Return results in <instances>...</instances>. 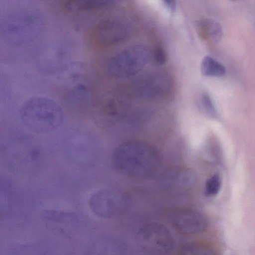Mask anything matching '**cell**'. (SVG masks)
Instances as JSON below:
<instances>
[{
	"mask_svg": "<svg viewBox=\"0 0 255 255\" xmlns=\"http://www.w3.org/2000/svg\"><path fill=\"white\" fill-rule=\"evenodd\" d=\"M161 181L166 191L173 193H182L192 189L195 183V176L189 169L174 167L163 173Z\"/></svg>",
	"mask_w": 255,
	"mask_h": 255,
	"instance_id": "ba28073f",
	"label": "cell"
},
{
	"mask_svg": "<svg viewBox=\"0 0 255 255\" xmlns=\"http://www.w3.org/2000/svg\"><path fill=\"white\" fill-rule=\"evenodd\" d=\"M137 243L144 250L155 254H165L174 247V239L164 225L151 223L143 226L138 232Z\"/></svg>",
	"mask_w": 255,
	"mask_h": 255,
	"instance_id": "5b68a950",
	"label": "cell"
},
{
	"mask_svg": "<svg viewBox=\"0 0 255 255\" xmlns=\"http://www.w3.org/2000/svg\"><path fill=\"white\" fill-rule=\"evenodd\" d=\"M169 221L178 232L184 235H194L204 231L208 226L206 217L195 210L182 209L172 211Z\"/></svg>",
	"mask_w": 255,
	"mask_h": 255,
	"instance_id": "8992f818",
	"label": "cell"
},
{
	"mask_svg": "<svg viewBox=\"0 0 255 255\" xmlns=\"http://www.w3.org/2000/svg\"><path fill=\"white\" fill-rule=\"evenodd\" d=\"M154 57L156 61L160 64L165 63L166 60V55L164 49L161 46H157L155 50Z\"/></svg>",
	"mask_w": 255,
	"mask_h": 255,
	"instance_id": "9a60e30c",
	"label": "cell"
},
{
	"mask_svg": "<svg viewBox=\"0 0 255 255\" xmlns=\"http://www.w3.org/2000/svg\"><path fill=\"white\" fill-rule=\"evenodd\" d=\"M20 117L24 126L31 131L44 134L59 128L64 120L61 107L55 101L44 97H34L22 105Z\"/></svg>",
	"mask_w": 255,
	"mask_h": 255,
	"instance_id": "7a4b0ae2",
	"label": "cell"
},
{
	"mask_svg": "<svg viewBox=\"0 0 255 255\" xmlns=\"http://www.w3.org/2000/svg\"><path fill=\"white\" fill-rule=\"evenodd\" d=\"M181 251L185 255H212L215 254L212 249L195 243L185 245L182 247Z\"/></svg>",
	"mask_w": 255,
	"mask_h": 255,
	"instance_id": "4fadbf2b",
	"label": "cell"
},
{
	"mask_svg": "<svg viewBox=\"0 0 255 255\" xmlns=\"http://www.w3.org/2000/svg\"><path fill=\"white\" fill-rule=\"evenodd\" d=\"M120 0H65L64 7L71 12L103 8L115 5Z\"/></svg>",
	"mask_w": 255,
	"mask_h": 255,
	"instance_id": "9c48e42d",
	"label": "cell"
},
{
	"mask_svg": "<svg viewBox=\"0 0 255 255\" xmlns=\"http://www.w3.org/2000/svg\"><path fill=\"white\" fill-rule=\"evenodd\" d=\"M166 7L171 11H175L176 8V0H163Z\"/></svg>",
	"mask_w": 255,
	"mask_h": 255,
	"instance_id": "2e32d148",
	"label": "cell"
},
{
	"mask_svg": "<svg viewBox=\"0 0 255 255\" xmlns=\"http://www.w3.org/2000/svg\"><path fill=\"white\" fill-rule=\"evenodd\" d=\"M233 0V1H238V0Z\"/></svg>",
	"mask_w": 255,
	"mask_h": 255,
	"instance_id": "e0dca14e",
	"label": "cell"
},
{
	"mask_svg": "<svg viewBox=\"0 0 255 255\" xmlns=\"http://www.w3.org/2000/svg\"><path fill=\"white\" fill-rule=\"evenodd\" d=\"M201 71L203 75L209 77H222L226 73V68L224 65L209 56H205L203 59Z\"/></svg>",
	"mask_w": 255,
	"mask_h": 255,
	"instance_id": "8fae6325",
	"label": "cell"
},
{
	"mask_svg": "<svg viewBox=\"0 0 255 255\" xmlns=\"http://www.w3.org/2000/svg\"><path fill=\"white\" fill-rule=\"evenodd\" d=\"M120 198L114 192L109 189H100L93 193L88 200L89 208L97 217L107 219L118 212Z\"/></svg>",
	"mask_w": 255,
	"mask_h": 255,
	"instance_id": "52a82bcc",
	"label": "cell"
},
{
	"mask_svg": "<svg viewBox=\"0 0 255 255\" xmlns=\"http://www.w3.org/2000/svg\"><path fill=\"white\" fill-rule=\"evenodd\" d=\"M129 23L122 19L109 18L96 24L89 33V40L93 45L105 47L125 39L130 32Z\"/></svg>",
	"mask_w": 255,
	"mask_h": 255,
	"instance_id": "277c9868",
	"label": "cell"
},
{
	"mask_svg": "<svg viewBox=\"0 0 255 255\" xmlns=\"http://www.w3.org/2000/svg\"><path fill=\"white\" fill-rule=\"evenodd\" d=\"M113 162L123 174L138 178H146L154 175L160 164L157 150L143 141L123 143L114 150Z\"/></svg>",
	"mask_w": 255,
	"mask_h": 255,
	"instance_id": "6da1fadb",
	"label": "cell"
},
{
	"mask_svg": "<svg viewBox=\"0 0 255 255\" xmlns=\"http://www.w3.org/2000/svg\"><path fill=\"white\" fill-rule=\"evenodd\" d=\"M221 185L222 179L220 175L218 174L212 175L207 179L205 183V195L208 197L216 195L220 190Z\"/></svg>",
	"mask_w": 255,
	"mask_h": 255,
	"instance_id": "7c38bea8",
	"label": "cell"
},
{
	"mask_svg": "<svg viewBox=\"0 0 255 255\" xmlns=\"http://www.w3.org/2000/svg\"><path fill=\"white\" fill-rule=\"evenodd\" d=\"M195 24L199 35L203 39L218 42L222 38V28L217 21L203 18L197 21Z\"/></svg>",
	"mask_w": 255,
	"mask_h": 255,
	"instance_id": "30bf717a",
	"label": "cell"
},
{
	"mask_svg": "<svg viewBox=\"0 0 255 255\" xmlns=\"http://www.w3.org/2000/svg\"><path fill=\"white\" fill-rule=\"evenodd\" d=\"M202 102L203 106L207 114L211 117H215L216 113L214 106L208 95L205 94L202 96Z\"/></svg>",
	"mask_w": 255,
	"mask_h": 255,
	"instance_id": "5bb4252c",
	"label": "cell"
},
{
	"mask_svg": "<svg viewBox=\"0 0 255 255\" xmlns=\"http://www.w3.org/2000/svg\"><path fill=\"white\" fill-rule=\"evenodd\" d=\"M150 58V53L145 47L132 46L113 57L108 64V70L115 77H129L142 70Z\"/></svg>",
	"mask_w": 255,
	"mask_h": 255,
	"instance_id": "3957f363",
	"label": "cell"
}]
</instances>
